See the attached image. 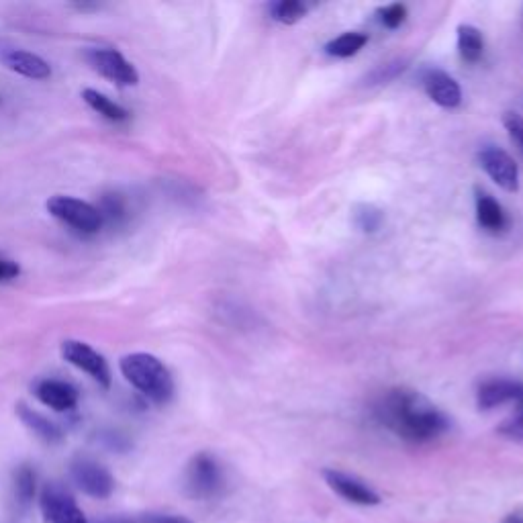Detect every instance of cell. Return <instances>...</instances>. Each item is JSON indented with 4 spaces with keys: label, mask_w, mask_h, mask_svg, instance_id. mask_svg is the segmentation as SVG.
I'll use <instances>...</instances> for the list:
<instances>
[{
    "label": "cell",
    "mask_w": 523,
    "mask_h": 523,
    "mask_svg": "<svg viewBox=\"0 0 523 523\" xmlns=\"http://www.w3.org/2000/svg\"><path fill=\"white\" fill-rule=\"evenodd\" d=\"M458 52L466 64H477L485 52L483 33L472 25L458 27Z\"/></svg>",
    "instance_id": "ac0fdd59"
},
{
    "label": "cell",
    "mask_w": 523,
    "mask_h": 523,
    "mask_svg": "<svg viewBox=\"0 0 523 523\" xmlns=\"http://www.w3.org/2000/svg\"><path fill=\"white\" fill-rule=\"evenodd\" d=\"M184 487L186 493L195 499H211L219 495L223 489V468L219 460L209 452L193 456L186 466Z\"/></svg>",
    "instance_id": "277c9868"
},
{
    "label": "cell",
    "mask_w": 523,
    "mask_h": 523,
    "mask_svg": "<svg viewBox=\"0 0 523 523\" xmlns=\"http://www.w3.org/2000/svg\"><path fill=\"white\" fill-rule=\"evenodd\" d=\"M323 479L331 491L340 495L342 499H346L348 503L362 505V507H374L383 501L374 489H370L368 485H364L360 479L352 477V474H348V472L327 468V470H323Z\"/></svg>",
    "instance_id": "9c48e42d"
},
{
    "label": "cell",
    "mask_w": 523,
    "mask_h": 523,
    "mask_svg": "<svg viewBox=\"0 0 523 523\" xmlns=\"http://www.w3.org/2000/svg\"><path fill=\"white\" fill-rule=\"evenodd\" d=\"M21 266L9 258H0V282H9L19 278Z\"/></svg>",
    "instance_id": "83f0119b"
},
{
    "label": "cell",
    "mask_w": 523,
    "mask_h": 523,
    "mask_svg": "<svg viewBox=\"0 0 523 523\" xmlns=\"http://www.w3.org/2000/svg\"><path fill=\"white\" fill-rule=\"evenodd\" d=\"M74 485L92 499H107L115 491V479L107 466L88 456H76L70 464Z\"/></svg>",
    "instance_id": "5b68a950"
},
{
    "label": "cell",
    "mask_w": 523,
    "mask_h": 523,
    "mask_svg": "<svg viewBox=\"0 0 523 523\" xmlns=\"http://www.w3.org/2000/svg\"><path fill=\"white\" fill-rule=\"evenodd\" d=\"M503 523H523V513H509Z\"/></svg>",
    "instance_id": "f546056e"
},
{
    "label": "cell",
    "mask_w": 523,
    "mask_h": 523,
    "mask_svg": "<svg viewBox=\"0 0 523 523\" xmlns=\"http://www.w3.org/2000/svg\"><path fill=\"white\" fill-rule=\"evenodd\" d=\"M499 434L505 438L523 442V407L513 417H509L507 421H503L499 425Z\"/></svg>",
    "instance_id": "484cf974"
},
{
    "label": "cell",
    "mask_w": 523,
    "mask_h": 523,
    "mask_svg": "<svg viewBox=\"0 0 523 523\" xmlns=\"http://www.w3.org/2000/svg\"><path fill=\"white\" fill-rule=\"evenodd\" d=\"M3 62L9 70L31 80H47L52 76V66L41 56L31 54L27 50H7L3 54Z\"/></svg>",
    "instance_id": "5bb4252c"
},
{
    "label": "cell",
    "mask_w": 523,
    "mask_h": 523,
    "mask_svg": "<svg viewBox=\"0 0 523 523\" xmlns=\"http://www.w3.org/2000/svg\"><path fill=\"white\" fill-rule=\"evenodd\" d=\"M60 354L68 364L86 372L94 383H99V387L111 389L113 374H111L109 362L92 346H88L86 342H80V340H66L60 346Z\"/></svg>",
    "instance_id": "52a82bcc"
},
{
    "label": "cell",
    "mask_w": 523,
    "mask_h": 523,
    "mask_svg": "<svg viewBox=\"0 0 523 523\" xmlns=\"http://www.w3.org/2000/svg\"><path fill=\"white\" fill-rule=\"evenodd\" d=\"M368 43V35L360 31H348L325 45V52L334 58H352Z\"/></svg>",
    "instance_id": "d6986e66"
},
{
    "label": "cell",
    "mask_w": 523,
    "mask_h": 523,
    "mask_svg": "<svg viewBox=\"0 0 523 523\" xmlns=\"http://www.w3.org/2000/svg\"><path fill=\"white\" fill-rule=\"evenodd\" d=\"M307 5L301 0H278V3L270 5V15L274 21L282 25H295L307 15Z\"/></svg>",
    "instance_id": "44dd1931"
},
{
    "label": "cell",
    "mask_w": 523,
    "mask_h": 523,
    "mask_svg": "<svg viewBox=\"0 0 523 523\" xmlns=\"http://www.w3.org/2000/svg\"><path fill=\"white\" fill-rule=\"evenodd\" d=\"M481 166L485 172L507 193H517L519 190V168L515 160L501 148H485L479 154Z\"/></svg>",
    "instance_id": "30bf717a"
},
{
    "label": "cell",
    "mask_w": 523,
    "mask_h": 523,
    "mask_svg": "<svg viewBox=\"0 0 523 523\" xmlns=\"http://www.w3.org/2000/svg\"><path fill=\"white\" fill-rule=\"evenodd\" d=\"M405 62L397 60V62H391V64H385V66H378L372 74H370V82L368 84H383V82H391L395 80L401 72H405Z\"/></svg>",
    "instance_id": "d4e9b609"
},
{
    "label": "cell",
    "mask_w": 523,
    "mask_h": 523,
    "mask_svg": "<svg viewBox=\"0 0 523 523\" xmlns=\"http://www.w3.org/2000/svg\"><path fill=\"white\" fill-rule=\"evenodd\" d=\"M144 523H190V521L176 515H152Z\"/></svg>",
    "instance_id": "f1b7e54d"
},
{
    "label": "cell",
    "mask_w": 523,
    "mask_h": 523,
    "mask_svg": "<svg viewBox=\"0 0 523 523\" xmlns=\"http://www.w3.org/2000/svg\"><path fill=\"white\" fill-rule=\"evenodd\" d=\"M33 395L54 411H72L78 405V389L60 378H41L33 387Z\"/></svg>",
    "instance_id": "7c38bea8"
},
{
    "label": "cell",
    "mask_w": 523,
    "mask_h": 523,
    "mask_svg": "<svg viewBox=\"0 0 523 523\" xmlns=\"http://www.w3.org/2000/svg\"><path fill=\"white\" fill-rule=\"evenodd\" d=\"M97 207H99V211H101V215H103V219H105V225H107V223L119 225V223H123V221L127 219V215H129V211H127V201H125V197L119 195V193H109V195H105V197L101 199V205H97Z\"/></svg>",
    "instance_id": "603a6c76"
},
{
    "label": "cell",
    "mask_w": 523,
    "mask_h": 523,
    "mask_svg": "<svg viewBox=\"0 0 523 523\" xmlns=\"http://www.w3.org/2000/svg\"><path fill=\"white\" fill-rule=\"evenodd\" d=\"M17 417L23 421V425L27 430H31L39 440L47 442V444H60L64 440V432L58 423H54L52 419H47L45 415H41L39 411H35L33 407H29L27 403H17Z\"/></svg>",
    "instance_id": "9a60e30c"
},
{
    "label": "cell",
    "mask_w": 523,
    "mask_h": 523,
    "mask_svg": "<svg viewBox=\"0 0 523 523\" xmlns=\"http://www.w3.org/2000/svg\"><path fill=\"white\" fill-rule=\"evenodd\" d=\"M474 203H477V221L489 233H503L507 229V215L503 207L485 190H474Z\"/></svg>",
    "instance_id": "2e32d148"
},
{
    "label": "cell",
    "mask_w": 523,
    "mask_h": 523,
    "mask_svg": "<svg viewBox=\"0 0 523 523\" xmlns=\"http://www.w3.org/2000/svg\"><path fill=\"white\" fill-rule=\"evenodd\" d=\"M43 523H88L76 499L60 485H45L39 499Z\"/></svg>",
    "instance_id": "ba28073f"
},
{
    "label": "cell",
    "mask_w": 523,
    "mask_h": 523,
    "mask_svg": "<svg viewBox=\"0 0 523 523\" xmlns=\"http://www.w3.org/2000/svg\"><path fill=\"white\" fill-rule=\"evenodd\" d=\"M37 491V479H35V470L29 464H21L15 470V497L19 505L27 507L31 505L33 497Z\"/></svg>",
    "instance_id": "ffe728a7"
},
{
    "label": "cell",
    "mask_w": 523,
    "mask_h": 523,
    "mask_svg": "<svg viewBox=\"0 0 523 523\" xmlns=\"http://www.w3.org/2000/svg\"><path fill=\"white\" fill-rule=\"evenodd\" d=\"M82 101L94 113H99L103 119H107L111 123H125L129 119V111L125 107H121L119 103L111 101L107 94L94 90V88H84L82 90Z\"/></svg>",
    "instance_id": "e0dca14e"
},
{
    "label": "cell",
    "mask_w": 523,
    "mask_h": 523,
    "mask_svg": "<svg viewBox=\"0 0 523 523\" xmlns=\"http://www.w3.org/2000/svg\"><path fill=\"white\" fill-rule=\"evenodd\" d=\"M0 105H3V99H0Z\"/></svg>",
    "instance_id": "1f68e13d"
},
{
    "label": "cell",
    "mask_w": 523,
    "mask_h": 523,
    "mask_svg": "<svg viewBox=\"0 0 523 523\" xmlns=\"http://www.w3.org/2000/svg\"><path fill=\"white\" fill-rule=\"evenodd\" d=\"M477 401L483 411H489V409H495V407H501L507 403H515V405L523 407V383H519V380H509V378H491L479 387Z\"/></svg>",
    "instance_id": "4fadbf2b"
},
{
    "label": "cell",
    "mask_w": 523,
    "mask_h": 523,
    "mask_svg": "<svg viewBox=\"0 0 523 523\" xmlns=\"http://www.w3.org/2000/svg\"><path fill=\"white\" fill-rule=\"evenodd\" d=\"M503 125L509 131V137L515 141L519 146V150L523 152V117L519 113H505L503 115Z\"/></svg>",
    "instance_id": "4316f807"
},
{
    "label": "cell",
    "mask_w": 523,
    "mask_h": 523,
    "mask_svg": "<svg viewBox=\"0 0 523 523\" xmlns=\"http://www.w3.org/2000/svg\"><path fill=\"white\" fill-rule=\"evenodd\" d=\"M407 19V7L401 3L378 9V21L387 29H399Z\"/></svg>",
    "instance_id": "cb8c5ba5"
},
{
    "label": "cell",
    "mask_w": 523,
    "mask_h": 523,
    "mask_svg": "<svg viewBox=\"0 0 523 523\" xmlns=\"http://www.w3.org/2000/svg\"><path fill=\"white\" fill-rule=\"evenodd\" d=\"M47 213L68 225L80 235H97L105 227V219L97 205L86 203L76 197L56 195L47 201Z\"/></svg>",
    "instance_id": "3957f363"
},
{
    "label": "cell",
    "mask_w": 523,
    "mask_h": 523,
    "mask_svg": "<svg viewBox=\"0 0 523 523\" xmlns=\"http://www.w3.org/2000/svg\"><path fill=\"white\" fill-rule=\"evenodd\" d=\"M119 370L133 389L156 405H166L174 397V378L166 364L154 354H127L119 360Z\"/></svg>",
    "instance_id": "7a4b0ae2"
},
{
    "label": "cell",
    "mask_w": 523,
    "mask_h": 523,
    "mask_svg": "<svg viewBox=\"0 0 523 523\" xmlns=\"http://www.w3.org/2000/svg\"><path fill=\"white\" fill-rule=\"evenodd\" d=\"M385 223V213L374 205H356L354 207V225L362 233H376Z\"/></svg>",
    "instance_id": "7402d4cb"
},
{
    "label": "cell",
    "mask_w": 523,
    "mask_h": 523,
    "mask_svg": "<svg viewBox=\"0 0 523 523\" xmlns=\"http://www.w3.org/2000/svg\"><path fill=\"white\" fill-rule=\"evenodd\" d=\"M376 419L409 444H430L450 432V419L430 399L411 389L389 391L374 409Z\"/></svg>",
    "instance_id": "6da1fadb"
},
{
    "label": "cell",
    "mask_w": 523,
    "mask_h": 523,
    "mask_svg": "<svg viewBox=\"0 0 523 523\" xmlns=\"http://www.w3.org/2000/svg\"><path fill=\"white\" fill-rule=\"evenodd\" d=\"M421 82H423L427 97H430L442 109L460 107V103H462L460 84L450 74H446L444 70L427 68L421 76Z\"/></svg>",
    "instance_id": "8fae6325"
},
{
    "label": "cell",
    "mask_w": 523,
    "mask_h": 523,
    "mask_svg": "<svg viewBox=\"0 0 523 523\" xmlns=\"http://www.w3.org/2000/svg\"><path fill=\"white\" fill-rule=\"evenodd\" d=\"M103 523H135V521H131V519H123V517H117V519H107V521H103Z\"/></svg>",
    "instance_id": "4dcf8cb0"
},
{
    "label": "cell",
    "mask_w": 523,
    "mask_h": 523,
    "mask_svg": "<svg viewBox=\"0 0 523 523\" xmlns=\"http://www.w3.org/2000/svg\"><path fill=\"white\" fill-rule=\"evenodd\" d=\"M84 58L94 72L119 86H135L139 82L137 68L115 47H88Z\"/></svg>",
    "instance_id": "8992f818"
}]
</instances>
